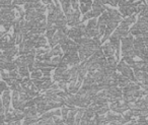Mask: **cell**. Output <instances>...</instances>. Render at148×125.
I'll return each instance as SVG.
<instances>
[{
	"mask_svg": "<svg viewBox=\"0 0 148 125\" xmlns=\"http://www.w3.org/2000/svg\"><path fill=\"white\" fill-rule=\"evenodd\" d=\"M7 125H16V124H15L14 122H8V124Z\"/></svg>",
	"mask_w": 148,
	"mask_h": 125,
	"instance_id": "obj_9",
	"label": "cell"
},
{
	"mask_svg": "<svg viewBox=\"0 0 148 125\" xmlns=\"http://www.w3.org/2000/svg\"><path fill=\"white\" fill-rule=\"evenodd\" d=\"M52 84H53V82L51 81V80H47V81H45L43 84H42V88H41V90H49L50 88L52 86Z\"/></svg>",
	"mask_w": 148,
	"mask_h": 125,
	"instance_id": "obj_6",
	"label": "cell"
},
{
	"mask_svg": "<svg viewBox=\"0 0 148 125\" xmlns=\"http://www.w3.org/2000/svg\"><path fill=\"white\" fill-rule=\"evenodd\" d=\"M93 12H92V10H89V11H87L86 13L84 15V17H83V19H82V21H81V23H83V21H87V19H93Z\"/></svg>",
	"mask_w": 148,
	"mask_h": 125,
	"instance_id": "obj_7",
	"label": "cell"
},
{
	"mask_svg": "<svg viewBox=\"0 0 148 125\" xmlns=\"http://www.w3.org/2000/svg\"><path fill=\"white\" fill-rule=\"evenodd\" d=\"M103 50V53H105V57L106 58H109L111 56H113L114 54L116 53V48L114 45H112L111 43H107L105 44L103 47H101Z\"/></svg>",
	"mask_w": 148,
	"mask_h": 125,
	"instance_id": "obj_1",
	"label": "cell"
},
{
	"mask_svg": "<svg viewBox=\"0 0 148 125\" xmlns=\"http://www.w3.org/2000/svg\"><path fill=\"white\" fill-rule=\"evenodd\" d=\"M49 54L50 56H54V55H56V56H62V54H61V48L60 47H54L53 49H52V51L51 52H49Z\"/></svg>",
	"mask_w": 148,
	"mask_h": 125,
	"instance_id": "obj_5",
	"label": "cell"
},
{
	"mask_svg": "<svg viewBox=\"0 0 148 125\" xmlns=\"http://www.w3.org/2000/svg\"><path fill=\"white\" fill-rule=\"evenodd\" d=\"M31 76H32V78H33V79H40V78H41V76H42L41 69L37 68V69H35L34 71H32Z\"/></svg>",
	"mask_w": 148,
	"mask_h": 125,
	"instance_id": "obj_4",
	"label": "cell"
},
{
	"mask_svg": "<svg viewBox=\"0 0 148 125\" xmlns=\"http://www.w3.org/2000/svg\"><path fill=\"white\" fill-rule=\"evenodd\" d=\"M86 29H90V30H95L97 29V21L93 17L90 21H88V25L86 26Z\"/></svg>",
	"mask_w": 148,
	"mask_h": 125,
	"instance_id": "obj_3",
	"label": "cell"
},
{
	"mask_svg": "<svg viewBox=\"0 0 148 125\" xmlns=\"http://www.w3.org/2000/svg\"><path fill=\"white\" fill-rule=\"evenodd\" d=\"M42 2H43V4H45V5H50V4H52L53 3V1L52 0H41Z\"/></svg>",
	"mask_w": 148,
	"mask_h": 125,
	"instance_id": "obj_8",
	"label": "cell"
},
{
	"mask_svg": "<svg viewBox=\"0 0 148 125\" xmlns=\"http://www.w3.org/2000/svg\"><path fill=\"white\" fill-rule=\"evenodd\" d=\"M18 70V74L23 77H29V70L27 66H23V67H19L17 68Z\"/></svg>",
	"mask_w": 148,
	"mask_h": 125,
	"instance_id": "obj_2",
	"label": "cell"
}]
</instances>
